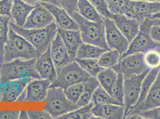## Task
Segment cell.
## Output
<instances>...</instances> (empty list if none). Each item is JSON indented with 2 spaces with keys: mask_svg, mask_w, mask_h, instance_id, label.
<instances>
[{
  "mask_svg": "<svg viewBox=\"0 0 160 119\" xmlns=\"http://www.w3.org/2000/svg\"><path fill=\"white\" fill-rule=\"evenodd\" d=\"M40 55L31 43L10 27L8 40L4 48L2 64L18 59H37Z\"/></svg>",
  "mask_w": 160,
  "mask_h": 119,
  "instance_id": "obj_1",
  "label": "cell"
},
{
  "mask_svg": "<svg viewBox=\"0 0 160 119\" xmlns=\"http://www.w3.org/2000/svg\"><path fill=\"white\" fill-rule=\"evenodd\" d=\"M10 27L16 33L31 43L40 54L46 51L58 33V26L54 21L48 26L41 29H28L17 26L10 21Z\"/></svg>",
  "mask_w": 160,
  "mask_h": 119,
  "instance_id": "obj_2",
  "label": "cell"
},
{
  "mask_svg": "<svg viewBox=\"0 0 160 119\" xmlns=\"http://www.w3.org/2000/svg\"><path fill=\"white\" fill-rule=\"evenodd\" d=\"M36 59H16L3 63L0 67V81L3 83L8 80L41 79L35 67Z\"/></svg>",
  "mask_w": 160,
  "mask_h": 119,
  "instance_id": "obj_3",
  "label": "cell"
},
{
  "mask_svg": "<svg viewBox=\"0 0 160 119\" xmlns=\"http://www.w3.org/2000/svg\"><path fill=\"white\" fill-rule=\"evenodd\" d=\"M79 26L83 42L109 50L105 40L104 21L94 22L82 17L77 12L70 14Z\"/></svg>",
  "mask_w": 160,
  "mask_h": 119,
  "instance_id": "obj_4",
  "label": "cell"
},
{
  "mask_svg": "<svg viewBox=\"0 0 160 119\" xmlns=\"http://www.w3.org/2000/svg\"><path fill=\"white\" fill-rule=\"evenodd\" d=\"M44 101L47 104L44 110L48 112L53 119H58L61 116L78 108L67 99L63 89L58 87H50Z\"/></svg>",
  "mask_w": 160,
  "mask_h": 119,
  "instance_id": "obj_5",
  "label": "cell"
},
{
  "mask_svg": "<svg viewBox=\"0 0 160 119\" xmlns=\"http://www.w3.org/2000/svg\"><path fill=\"white\" fill-rule=\"evenodd\" d=\"M91 76L84 70L74 60L62 67L58 73L56 79L50 87H58L65 89L68 87L79 83H84Z\"/></svg>",
  "mask_w": 160,
  "mask_h": 119,
  "instance_id": "obj_6",
  "label": "cell"
},
{
  "mask_svg": "<svg viewBox=\"0 0 160 119\" xmlns=\"http://www.w3.org/2000/svg\"><path fill=\"white\" fill-rule=\"evenodd\" d=\"M149 71L124 78V118L133 110L139 98L142 82Z\"/></svg>",
  "mask_w": 160,
  "mask_h": 119,
  "instance_id": "obj_7",
  "label": "cell"
},
{
  "mask_svg": "<svg viewBox=\"0 0 160 119\" xmlns=\"http://www.w3.org/2000/svg\"><path fill=\"white\" fill-rule=\"evenodd\" d=\"M147 19L140 23V31L129 44L127 51L121 56V59L129 54L135 53H144L148 50L160 48V44L155 42L149 35L151 25Z\"/></svg>",
  "mask_w": 160,
  "mask_h": 119,
  "instance_id": "obj_8",
  "label": "cell"
},
{
  "mask_svg": "<svg viewBox=\"0 0 160 119\" xmlns=\"http://www.w3.org/2000/svg\"><path fill=\"white\" fill-rule=\"evenodd\" d=\"M112 69L121 73L124 78L149 71L144 64L143 53L132 54L121 58L120 62Z\"/></svg>",
  "mask_w": 160,
  "mask_h": 119,
  "instance_id": "obj_9",
  "label": "cell"
},
{
  "mask_svg": "<svg viewBox=\"0 0 160 119\" xmlns=\"http://www.w3.org/2000/svg\"><path fill=\"white\" fill-rule=\"evenodd\" d=\"M105 35L107 46L109 50H115L122 55L128 50L130 42L120 32L112 19L103 18Z\"/></svg>",
  "mask_w": 160,
  "mask_h": 119,
  "instance_id": "obj_10",
  "label": "cell"
},
{
  "mask_svg": "<svg viewBox=\"0 0 160 119\" xmlns=\"http://www.w3.org/2000/svg\"><path fill=\"white\" fill-rule=\"evenodd\" d=\"M52 82L39 79L31 81L18 98V102H40L44 101Z\"/></svg>",
  "mask_w": 160,
  "mask_h": 119,
  "instance_id": "obj_11",
  "label": "cell"
},
{
  "mask_svg": "<svg viewBox=\"0 0 160 119\" xmlns=\"http://www.w3.org/2000/svg\"><path fill=\"white\" fill-rule=\"evenodd\" d=\"M159 12L160 2L131 0L127 16L138 20L141 23Z\"/></svg>",
  "mask_w": 160,
  "mask_h": 119,
  "instance_id": "obj_12",
  "label": "cell"
},
{
  "mask_svg": "<svg viewBox=\"0 0 160 119\" xmlns=\"http://www.w3.org/2000/svg\"><path fill=\"white\" fill-rule=\"evenodd\" d=\"M54 21V17L50 11L38 2L29 14L23 27L28 29H41L48 26Z\"/></svg>",
  "mask_w": 160,
  "mask_h": 119,
  "instance_id": "obj_13",
  "label": "cell"
},
{
  "mask_svg": "<svg viewBox=\"0 0 160 119\" xmlns=\"http://www.w3.org/2000/svg\"><path fill=\"white\" fill-rule=\"evenodd\" d=\"M50 53L58 73L62 67L74 61L69 55L67 48L58 33L52 42Z\"/></svg>",
  "mask_w": 160,
  "mask_h": 119,
  "instance_id": "obj_14",
  "label": "cell"
},
{
  "mask_svg": "<svg viewBox=\"0 0 160 119\" xmlns=\"http://www.w3.org/2000/svg\"><path fill=\"white\" fill-rule=\"evenodd\" d=\"M47 8L54 17L58 27L67 30L79 31V26L63 7L47 2H40Z\"/></svg>",
  "mask_w": 160,
  "mask_h": 119,
  "instance_id": "obj_15",
  "label": "cell"
},
{
  "mask_svg": "<svg viewBox=\"0 0 160 119\" xmlns=\"http://www.w3.org/2000/svg\"><path fill=\"white\" fill-rule=\"evenodd\" d=\"M35 67L41 79L48 80L52 83L56 79L58 72L52 59L50 46L36 59Z\"/></svg>",
  "mask_w": 160,
  "mask_h": 119,
  "instance_id": "obj_16",
  "label": "cell"
},
{
  "mask_svg": "<svg viewBox=\"0 0 160 119\" xmlns=\"http://www.w3.org/2000/svg\"><path fill=\"white\" fill-rule=\"evenodd\" d=\"M112 19L120 32L130 42L140 31V23L138 20L124 14L112 15Z\"/></svg>",
  "mask_w": 160,
  "mask_h": 119,
  "instance_id": "obj_17",
  "label": "cell"
},
{
  "mask_svg": "<svg viewBox=\"0 0 160 119\" xmlns=\"http://www.w3.org/2000/svg\"><path fill=\"white\" fill-rule=\"evenodd\" d=\"M32 80L29 79H16L8 80L2 83L1 101H16L27 85Z\"/></svg>",
  "mask_w": 160,
  "mask_h": 119,
  "instance_id": "obj_18",
  "label": "cell"
},
{
  "mask_svg": "<svg viewBox=\"0 0 160 119\" xmlns=\"http://www.w3.org/2000/svg\"><path fill=\"white\" fill-rule=\"evenodd\" d=\"M159 107H160V69L145 99L131 112L146 111Z\"/></svg>",
  "mask_w": 160,
  "mask_h": 119,
  "instance_id": "obj_19",
  "label": "cell"
},
{
  "mask_svg": "<svg viewBox=\"0 0 160 119\" xmlns=\"http://www.w3.org/2000/svg\"><path fill=\"white\" fill-rule=\"evenodd\" d=\"M58 33L60 35L69 55L75 59L77 50L83 42L80 31L67 30L58 27Z\"/></svg>",
  "mask_w": 160,
  "mask_h": 119,
  "instance_id": "obj_20",
  "label": "cell"
},
{
  "mask_svg": "<svg viewBox=\"0 0 160 119\" xmlns=\"http://www.w3.org/2000/svg\"><path fill=\"white\" fill-rule=\"evenodd\" d=\"M92 112L97 119H124V108L121 105L110 104L94 106Z\"/></svg>",
  "mask_w": 160,
  "mask_h": 119,
  "instance_id": "obj_21",
  "label": "cell"
},
{
  "mask_svg": "<svg viewBox=\"0 0 160 119\" xmlns=\"http://www.w3.org/2000/svg\"><path fill=\"white\" fill-rule=\"evenodd\" d=\"M12 2L11 17L17 26L23 27L35 5H30L23 0H12Z\"/></svg>",
  "mask_w": 160,
  "mask_h": 119,
  "instance_id": "obj_22",
  "label": "cell"
},
{
  "mask_svg": "<svg viewBox=\"0 0 160 119\" xmlns=\"http://www.w3.org/2000/svg\"><path fill=\"white\" fill-rule=\"evenodd\" d=\"M77 12L87 20L94 22L103 21V17L87 0H78Z\"/></svg>",
  "mask_w": 160,
  "mask_h": 119,
  "instance_id": "obj_23",
  "label": "cell"
},
{
  "mask_svg": "<svg viewBox=\"0 0 160 119\" xmlns=\"http://www.w3.org/2000/svg\"><path fill=\"white\" fill-rule=\"evenodd\" d=\"M99 85V83L96 77L91 76L88 79L84 82L83 92L75 104L78 108L89 104L94 91Z\"/></svg>",
  "mask_w": 160,
  "mask_h": 119,
  "instance_id": "obj_24",
  "label": "cell"
},
{
  "mask_svg": "<svg viewBox=\"0 0 160 119\" xmlns=\"http://www.w3.org/2000/svg\"><path fill=\"white\" fill-rule=\"evenodd\" d=\"M117 77L118 73L113 69H103L96 76L100 86L111 95Z\"/></svg>",
  "mask_w": 160,
  "mask_h": 119,
  "instance_id": "obj_25",
  "label": "cell"
},
{
  "mask_svg": "<svg viewBox=\"0 0 160 119\" xmlns=\"http://www.w3.org/2000/svg\"><path fill=\"white\" fill-rule=\"evenodd\" d=\"M106 50L100 46L82 42L77 50L75 58L98 59Z\"/></svg>",
  "mask_w": 160,
  "mask_h": 119,
  "instance_id": "obj_26",
  "label": "cell"
},
{
  "mask_svg": "<svg viewBox=\"0 0 160 119\" xmlns=\"http://www.w3.org/2000/svg\"><path fill=\"white\" fill-rule=\"evenodd\" d=\"M110 104L120 105L117 101L113 99L111 94L99 85L94 91L89 104L92 108L94 106Z\"/></svg>",
  "mask_w": 160,
  "mask_h": 119,
  "instance_id": "obj_27",
  "label": "cell"
},
{
  "mask_svg": "<svg viewBox=\"0 0 160 119\" xmlns=\"http://www.w3.org/2000/svg\"><path fill=\"white\" fill-rule=\"evenodd\" d=\"M160 69H157L150 70L148 72V73H147V75L145 76V78H143V79L142 82V83H141V86H140L139 98L137 102V104L134 107L133 110L141 104L146 98L148 93H149L151 86L153 85V82L157 76V74L159 72Z\"/></svg>",
  "mask_w": 160,
  "mask_h": 119,
  "instance_id": "obj_28",
  "label": "cell"
},
{
  "mask_svg": "<svg viewBox=\"0 0 160 119\" xmlns=\"http://www.w3.org/2000/svg\"><path fill=\"white\" fill-rule=\"evenodd\" d=\"M121 54L115 50H107L98 59V63L102 69H112L121 60Z\"/></svg>",
  "mask_w": 160,
  "mask_h": 119,
  "instance_id": "obj_29",
  "label": "cell"
},
{
  "mask_svg": "<svg viewBox=\"0 0 160 119\" xmlns=\"http://www.w3.org/2000/svg\"><path fill=\"white\" fill-rule=\"evenodd\" d=\"M10 19L7 16H0V67L2 64L4 48L8 37Z\"/></svg>",
  "mask_w": 160,
  "mask_h": 119,
  "instance_id": "obj_30",
  "label": "cell"
},
{
  "mask_svg": "<svg viewBox=\"0 0 160 119\" xmlns=\"http://www.w3.org/2000/svg\"><path fill=\"white\" fill-rule=\"evenodd\" d=\"M143 60L148 70L160 69V48H152L143 53Z\"/></svg>",
  "mask_w": 160,
  "mask_h": 119,
  "instance_id": "obj_31",
  "label": "cell"
},
{
  "mask_svg": "<svg viewBox=\"0 0 160 119\" xmlns=\"http://www.w3.org/2000/svg\"><path fill=\"white\" fill-rule=\"evenodd\" d=\"M58 119H96L97 118L92 112V107L90 104H88L63 114Z\"/></svg>",
  "mask_w": 160,
  "mask_h": 119,
  "instance_id": "obj_32",
  "label": "cell"
},
{
  "mask_svg": "<svg viewBox=\"0 0 160 119\" xmlns=\"http://www.w3.org/2000/svg\"><path fill=\"white\" fill-rule=\"evenodd\" d=\"M74 60L84 70L93 77H96L103 69L98 63V59L75 58Z\"/></svg>",
  "mask_w": 160,
  "mask_h": 119,
  "instance_id": "obj_33",
  "label": "cell"
},
{
  "mask_svg": "<svg viewBox=\"0 0 160 119\" xmlns=\"http://www.w3.org/2000/svg\"><path fill=\"white\" fill-rule=\"evenodd\" d=\"M105 1L112 15L124 14L127 16L131 0H105Z\"/></svg>",
  "mask_w": 160,
  "mask_h": 119,
  "instance_id": "obj_34",
  "label": "cell"
},
{
  "mask_svg": "<svg viewBox=\"0 0 160 119\" xmlns=\"http://www.w3.org/2000/svg\"><path fill=\"white\" fill-rule=\"evenodd\" d=\"M84 90V83H79L63 89L64 93L71 103L76 104Z\"/></svg>",
  "mask_w": 160,
  "mask_h": 119,
  "instance_id": "obj_35",
  "label": "cell"
},
{
  "mask_svg": "<svg viewBox=\"0 0 160 119\" xmlns=\"http://www.w3.org/2000/svg\"><path fill=\"white\" fill-rule=\"evenodd\" d=\"M118 73V77L114 84L111 93L113 99L117 101L119 104L123 106L124 101V76L120 73Z\"/></svg>",
  "mask_w": 160,
  "mask_h": 119,
  "instance_id": "obj_36",
  "label": "cell"
},
{
  "mask_svg": "<svg viewBox=\"0 0 160 119\" xmlns=\"http://www.w3.org/2000/svg\"><path fill=\"white\" fill-rule=\"evenodd\" d=\"M126 119H160V107L146 111L131 112Z\"/></svg>",
  "mask_w": 160,
  "mask_h": 119,
  "instance_id": "obj_37",
  "label": "cell"
},
{
  "mask_svg": "<svg viewBox=\"0 0 160 119\" xmlns=\"http://www.w3.org/2000/svg\"><path fill=\"white\" fill-rule=\"evenodd\" d=\"M90 2L98 13L103 18L112 19V14L111 13L105 0H87Z\"/></svg>",
  "mask_w": 160,
  "mask_h": 119,
  "instance_id": "obj_38",
  "label": "cell"
},
{
  "mask_svg": "<svg viewBox=\"0 0 160 119\" xmlns=\"http://www.w3.org/2000/svg\"><path fill=\"white\" fill-rule=\"evenodd\" d=\"M57 1L60 7L65 8L69 14L77 12L78 0H57Z\"/></svg>",
  "mask_w": 160,
  "mask_h": 119,
  "instance_id": "obj_39",
  "label": "cell"
},
{
  "mask_svg": "<svg viewBox=\"0 0 160 119\" xmlns=\"http://www.w3.org/2000/svg\"><path fill=\"white\" fill-rule=\"evenodd\" d=\"M29 119H52L53 117L50 114L44 110H29L27 111Z\"/></svg>",
  "mask_w": 160,
  "mask_h": 119,
  "instance_id": "obj_40",
  "label": "cell"
},
{
  "mask_svg": "<svg viewBox=\"0 0 160 119\" xmlns=\"http://www.w3.org/2000/svg\"><path fill=\"white\" fill-rule=\"evenodd\" d=\"M12 0H0V16H7L11 17Z\"/></svg>",
  "mask_w": 160,
  "mask_h": 119,
  "instance_id": "obj_41",
  "label": "cell"
},
{
  "mask_svg": "<svg viewBox=\"0 0 160 119\" xmlns=\"http://www.w3.org/2000/svg\"><path fill=\"white\" fill-rule=\"evenodd\" d=\"M19 113L18 110H2L0 111V119H19Z\"/></svg>",
  "mask_w": 160,
  "mask_h": 119,
  "instance_id": "obj_42",
  "label": "cell"
},
{
  "mask_svg": "<svg viewBox=\"0 0 160 119\" xmlns=\"http://www.w3.org/2000/svg\"><path fill=\"white\" fill-rule=\"evenodd\" d=\"M149 35L155 42L160 44V26L152 25L149 30Z\"/></svg>",
  "mask_w": 160,
  "mask_h": 119,
  "instance_id": "obj_43",
  "label": "cell"
},
{
  "mask_svg": "<svg viewBox=\"0 0 160 119\" xmlns=\"http://www.w3.org/2000/svg\"><path fill=\"white\" fill-rule=\"evenodd\" d=\"M23 1L28 4L32 6L35 5L38 2H47V3H50V4H53L54 5L60 6L57 0H23Z\"/></svg>",
  "mask_w": 160,
  "mask_h": 119,
  "instance_id": "obj_44",
  "label": "cell"
},
{
  "mask_svg": "<svg viewBox=\"0 0 160 119\" xmlns=\"http://www.w3.org/2000/svg\"><path fill=\"white\" fill-rule=\"evenodd\" d=\"M19 119H29V116H28V112H27V111H25V110H22V111H20V113H19Z\"/></svg>",
  "mask_w": 160,
  "mask_h": 119,
  "instance_id": "obj_45",
  "label": "cell"
},
{
  "mask_svg": "<svg viewBox=\"0 0 160 119\" xmlns=\"http://www.w3.org/2000/svg\"><path fill=\"white\" fill-rule=\"evenodd\" d=\"M149 23L151 25H158L160 26V19H154V20H150L149 19Z\"/></svg>",
  "mask_w": 160,
  "mask_h": 119,
  "instance_id": "obj_46",
  "label": "cell"
},
{
  "mask_svg": "<svg viewBox=\"0 0 160 119\" xmlns=\"http://www.w3.org/2000/svg\"><path fill=\"white\" fill-rule=\"evenodd\" d=\"M160 19V12L152 16L150 18V20H154V19Z\"/></svg>",
  "mask_w": 160,
  "mask_h": 119,
  "instance_id": "obj_47",
  "label": "cell"
},
{
  "mask_svg": "<svg viewBox=\"0 0 160 119\" xmlns=\"http://www.w3.org/2000/svg\"><path fill=\"white\" fill-rule=\"evenodd\" d=\"M2 83L0 81V101H1V98H2Z\"/></svg>",
  "mask_w": 160,
  "mask_h": 119,
  "instance_id": "obj_48",
  "label": "cell"
},
{
  "mask_svg": "<svg viewBox=\"0 0 160 119\" xmlns=\"http://www.w3.org/2000/svg\"><path fill=\"white\" fill-rule=\"evenodd\" d=\"M133 1H142L148 2H160V0H133Z\"/></svg>",
  "mask_w": 160,
  "mask_h": 119,
  "instance_id": "obj_49",
  "label": "cell"
}]
</instances>
